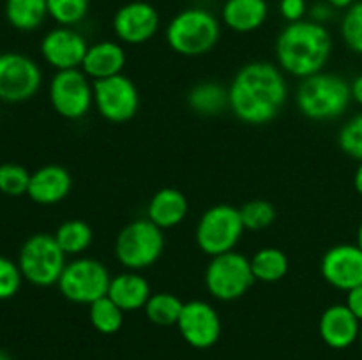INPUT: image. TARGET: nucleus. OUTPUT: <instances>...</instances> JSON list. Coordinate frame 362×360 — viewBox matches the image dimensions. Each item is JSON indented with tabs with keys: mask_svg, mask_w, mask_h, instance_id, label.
Masks as SVG:
<instances>
[{
	"mask_svg": "<svg viewBox=\"0 0 362 360\" xmlns=\"http://www.w3.org/2000/svg\"><path fill=\"white\" fill-rule=\"evenodd\" d=\"M286 99L288 85L281 67L264 60L240 67L228 87V109L250 126L272 122Z\"/></svg>",
	"mask_w": 362,
	"mask_h": 360,
	"instance_id": "f257e3e1",
	"label": "nucleus"
},
{
	"mask_svg": "<svg viewBox=\"0 0 362 360\" xmlns=\"http://www.w3.org/2000/svg\"><path fill=\"white\" fill-rule=\"evenodd\" d=\"M332 53L331 32L311 20L288 23L276 39V60L283 73L304 78L322 73Z\"/></svg>",
	"mask_w": 362,
	"mask_h": 360,
	"instance_id": "f03ea898",
	"label": "nucleus"
},
{
	"mask_svg": "<svg viewBox=\"0 0 362 360\" xmlns=\"http://www.w3.org/2000/svg\"><path fill=\"white\" fill-rule=\"evenodd\" d=\"M296 102L306 119L329 122L345 115L352 102V90L345 78L322 71L300 80Z\"/></svg>",
	"mask_w": 362,
	"mask_h": 360,
	"instance_id": "7ed1b4c3",
	"label": "nucleus"
},
{
	"mask_svg": "<svg viewBox=\"0 0 362 360\" xmlns=\"http://www.w3.org/2000/svg\"><path fill=\"white\" fill-rule=\"evenodd\" d=\"M221 25L218 18L202 7L180 11L166 27V42L182 56H202L211 52L219 41Z\"/></svg>",
	"mask_w": 362,
	"mask_h": 360,
	"instance_id": "20e7f679",
	"label": "nucleus"
},
{
	"mask_svg": "<svg viewBox=\"0 0 362 360\" xmlns=\"http://www.w3.org/2000/svg\"><path fill=\"white\" fill-rule=\"evenodd\" d=\"M165 229L151 219H136L124 226L115 240V258L126 270L141 272L158 263L165 251Z\"/></svg>",
	"mask_w": 362,
	"mask_h": 360,
	"instance_id": "39448f33",
	"label": "nucleus"
},
{
	"mask_svg": "<svg viewBox=\"0 0 362 360\" xmlns=\"http://www.w3.org/2000/svg\"><path fill=\"white\" fill-rule=\"evenodd\" d=\"M66 265V253L49 233L28 236L18 254V267L25 281L41 288L57 284Z\"/></svg>",
	"mask_w": 362,
	"mask_h": 360,
	"instance_id": "423d86ee",
	"label": "nucleus"
},
{
	"mask_svg": "<svg viewBox=\"0 0 362 360\" xmlns=\"http://www.w3.org/2000/svg\"><path fill=\"white\" fill-rule=\"evenodd\" d=\"M244 222L240 217V210L233 205H214L207 208L198 219L194 239L202 253L207 256L235 251L244 233Z\"/></svg>",
	"mask_w": 362,
	"mask_h": 360,
	"instance_id": "0eeeda50",
	"label": "nucleus"
},
{
	"mask_svg": "<svg viewBox=\"0 0 362 360\" xmlns=\"http://www.w3.org/2000/svg\"><path fill=\"white\" fill-rule=\"evenodd\" d=\"M257 282L251 261L237 251L212 256L205 268V286L214 299L233 302L250 292Z\"/></svg>",
	"mask_w": 362,
	"mask_h": 360,
	"instance_id": "6e6552de",
	"label": "nucleus"
},
{
	"mask_svg": "<svg viewBox=\"0 0 362 360\" xmlns=\"http://www.w3.org/2000/svg\"><path fill=\"white\" fill-rule=\"evenodd\" d=\"M110 282L112 275L105 263L94 258L80 256L66 265L57 286L69 302L90 306L92 302L108 295Z\"/></svg>",
	"mask_w": 362,
	"mask_h": 360,
	"instance_id": "1a4fd4ad",
	"label": "nucleus"
},
{
	"mask_svg": "<svg viewBox=\"0 0 362 360\" xmlns=\"http://www.w3.org/2000/svg\"><path fill=\"white\" fill-rule=\"evenodd\" d=\"M52 108L67 120L88 115L94 106V81L81 69L57 71L48 88Z\"/></svg>",
	"mask_w": 362,
	"mask_h": 360,
	"instance_id": "9d476101",
	"label": "nucleus"
},
{
	"mask_svg": "<svg viewBox=\"0 0 362 360\" xmlns=\"http://www.w3.org/2000/svg\"><path fill=\"white\" fill-rule=\"evenodd\" d=\"M42 83L41 67L23 53H0V101L23 102L34 97Z\"/></svg>",
	"mask_w": 362,
	"mask_h": 360,
	"instance_id": "9b49d317",
	"label": "nucleus"
},
{
	"mask_svg": "<svg viewBox=\"0 0 362 360\" xmlns=\"http://www.w3.org/2000/svg\"><path fill=\"white\" fill-rule=\"evenodd\" d=\"M94 106L108 122H127L140 109V90L136 83L124 74L94 81Z\"/></svg>",
	"mask_w": 362,
	"mask_h": 360,
	"instance_id": "f8f14e48",
	"label": "nucleus"
},
{
	"mask_svg": "<svg viewBox=\"0 0 362 360\" xmlns=\"http://www.w3.org/2000/svg\"><path fill=\"white\" fill-rule=\"evenodd\" d=\"M180 335L189 346L197 349H207L221 337V318L219 313L205 300L184 302L179 323Z\"/></svg>",
	"mask_w": 362,
	"mask_h": 360,
	"instance_id": "ddd939ff",
	"label": "nucleus"
},
{
	"mask_svg": "<svg viewBox=\"0 0 362 360\" xmlns=\"http://www.w3.org/2000/svg\"><path fill=\"white\" fill-rule=\"evenodd\" d=\"M320 272L332 288L350 292L362 284V251L357 244H338L325 251Z\"/></svg>",
	"mask_w": 362,
	"mask_h": 360,
	"instance_id": "4468645a",
	"label": "nucleus"
},
{
	"mask_svg": "<svg viewBox=\"0 0 362 360\" xmlns=\"http://www.w3.org/2000/svg\"><path fill=\"white\" fill-rule=\"evenodd\" d=\"M88 42L73 27L52 28L41 41V55L55 71L81 69Z\"/></svg>",
	"mask_w": 362,
	"mask_h": 360,
	"instance_id": "2eb2a0df",
	"label": "nucleus"
},
{
	"mask_svg": "<svg viewBox=\"0 0 362 360\" xmlns=\"http://www.w3.org/2000/svg\"><path fill=\"white\" fill-rule=\"evenodd\" d=\"M159 30V14L148 2L134 0L120 7L113 16V32L124 44H144Z\"/></svg>",
	"mask_w": 362,
	"mask_h": 360,
	"instance_id": "dca6fc26",
	"label": "nucleus"
},
{
	"mask_svg": "<svg viewBox=\"0 0 362 360\" xmlns=\"http://www.w3.org/2000/svg\"><path fill=\"white\" fill-rule=\"evenodd\" d=\"M318 332L329 348L345 349L359 341L361 321L345 304H332L322 313Z\"/></svg>",
	"mask_w": 362,
	"mask_h": 360,
	"instance_id": "f3484780",
	"label": "nucleus"
},
{
	"mask_svg": "<svg viewBox=\"0 0 362 360\" xmlns=\"http://www.w3.org/2000/svg\"><path fill=\"white\" fill-rule=\"evenodd\" d=\"M73 187L71 173L60 164H46L30 175L27 196L37 205H55L66 200Z\"/></svg>",
	"mask_w": 362,
	"mask_h": 360,
	"instance_id": "a211bd4d",
	"label": "nucleus"
},
{
	"mask_svg": "<svg viewBox=\"0 0 362 360\" xmlns=\"http://www.w3.org/2000/svg\"><path fill=\"white\" fill-rule=\"evenodd\" d=\"M126 62V49L122 48L120 42L99 41L95 44L88 46L87 55H85L83 64H81V71L92 81H99L122 74Z\"/></svg>",
	"mask_w": 362,
	"mask_h": 360,
	"instance_id": "6ab92c4d",
	"label": "nucleus"
},
{
	"mask_svg": "<svg viewBox=\"0 0 362 360\" xmlns=\"http://www.w3.org/2000/svg\"><path fill=\"white\" fill-rule=\"evenodd\" d=\"M151 295V284L136 270H126L122 274L113 275L108 288V296L124 313L144 309Z\"/></svg>",
	"mask_w": 362,
	"mask_h": 360,
	"instance_id": "aec40b11",
	"label": "nucleus"
},
{
	"mask_svg": "<svg viewBox=\"0 0 362 360\" xmlns=\"http://www.w3.org/2000/svg\"><path fill=\"white\" fill-rule=\"evenodd\" d=\"M189 203L182 191L175 187L159 189L147 205V219L161 229H172L186 219Z\"/></svg>",
	"mask_w": 362,
	"mask_h": 360,
	"instance_id": "412c9836",
	"label": "nucleus"
},
{
	"mask_svg": "<svg viewBox=\"0 0 362 360\" xmlns=\"http://www.w3.org/2000/svg\"><path fill=\"white\" fill-rule=\"evenodd\" d=\"M269 6L265 0H226L223 6V23L233 32L250 34L267 21Z\"/></svg>",
	"mask_w": 362,
	"mask_h": 360,
	"instance_id": "4be33fe9",
	"label": "nucleus"
},
{
	"mask_svg": "<svg viewBox=\"0 0 362 360\" xmlns=\"http://www.w3.org/2000/svg\"><path fill=\"white\" fill-rule=\"evenodd\" d=\"M187 104L198 115H219L228 108V88L218 81H202L189 90Z\"/></svg>",
	"mask_w": 362,
	"mask_h": 360,
	"instance_id": "5701e85b",
	"label": "nucleus"
},
{
	"mask_svg": "<svg viewBox=\"0 0 362 360\" xmlns=\"http://www.w3.org/2000/svg\"><path fill=\"white\" fill-rule=\"evenodd\" d=\"M4 11L11 27L21 32L35 30L49 16L46 0H6Z\"/></svg>",
	"mask_w": 362,
	"mask_h": 360,
	"instance_id": "b1692460",
	"label": "nucleus"
},
{
	"mask_svg": "<svg viewBox=\"0 0 362 360\" xmlns=\"http://www.w3.org/2000/svg\"><path fill=\"white\" fill-rule=\"evenodd\" d=\"M250 261L255 279L260 282L272 284L285 279L288 274V256L278 247H262L253 254V258H250Z\"/></svg>",
	"mask_w": 362,
	"mask_h": 360,
	"instance_id": "393cba45",
	"label": "nucleus"
},
{
	"mask_svg": "<svg viewBox=\"0 0 362 360\" xmlns=\"http://www.w3.org/2000/svg\"><path fill=\"white\" fill-rule=\"evenodd\" d=\"M53 236L66 256H80L90 247L94 232L83 219H67L57 228Z\"/></svg>",
	"mask_w": 362,
	"mask_h": 360,
	"instance_id": "a878e982",
	"label": "nucleus"
},
{
	"mask_svg": "<svg viewBox=\"0 0 362 360\" xmlns=\"http://www.w3.org/2000/svg\"><path fill=\"white\" fill-rule=\"evenodd\" d=\"M182 307L184 302L177 295L168 292H158L152 293L144 311L147 320L158 327H173V325L177 327Z\"/></svg>",
	"mask_w": 362,
	"mask_h": 360,
	"instance_id": "bb28decb",
	"label": "nucleus"
},
{
	"mask_svg": "<svg viewBox=\"0 0 362 360\" xmlns=\"http://www.w3.org/2000/svg\"><path fill=\"white\" fill-rule=\"evenodd\" d=\"M124 311L110 299L108 295L95 300L88 306V320L90 325L99 334L112 335L122 328L124 325Z\"/></svg>",
	"mask_w": 362,
	"mask_h": 360,
	"instance_id": "cd10ccee",
	"label": "nucleus"
},
{
	"mask_svg": "<svg viewBox=\"0 0 362 360\" xmlns=\"http://www.w3.org/2000/svg\"><path fill=\"white\" fill-rule=\"evenodd\" d=\"M48 14L60 27H73L85 20L90 0H46Z\"/></svg>",
	"mask_w": 362,
	"mask_h": 360,
	"instance_id": "c85d7f7f",
	"label": "nucleus"
},
{
	"mask_svg": "<svg viewBox=\"0 0 362 360\" xmlns=\"http://www.w3.org/2000/svg\"><path fill=\"white\" fill-rule=\"evenodd\" d=\"M239 210L244 228L251 229V232H260V229L269 228L276 221V208L267 200H251L244 203Z\"/></svg>",
	"mask_w": 362,
	"mask_h": 360,
	"instance_id": "c756f323",
	"label": "nucleus"
},
{
	"mask_svg": "<svg viewBox=\"0 0 362 360\" xmlns=\"http://www.w3.org/2000/svg\"><path fill=\"white\" fill-rule=\"evenodd\" d=\"M30 175L21 164L4 162L0 164V193L6 196H23L28 191Z\"/></svg>",
	"mask_w": 362,
	"mask_h": 360,
	"instance_id": "7c9ffc66",
	"label": "nucleus"
},
{
	"mask_svg": "<svg viewBox=\"0 0 362 360\" xmlns=\"http://www.w3.org/2000/svg\"><path fill=\"white\" fill-rule=\"evenodd\" d=\"M338 145L346 155L362 161V112L343 124L338 133Z\"/></svg>",
	"mask_w": 362,
	"mask_h": 360,
	"instance_id": "2f4dec72",
	"label": "nucleus"
},
{
	"mask_svg": "<svg viewBox=\"0 0 362 360\" xmlns=\"http://www.w3.org/2000/svg\"><path fill=\"white\" fill-rule=\"evenodd\" d=\"M341 37L354 53L362 55V2L346 9L341 21Z\"/></svg>",
	"mask_w": 362,
	"mask_h": 360,
	"instance_id": "473e14b6",
	"label": "nucleus"
},
{
	"mask_svg": "<svg viewBox=\"0 0 362 360\" xmlns=\"http://www.w3.org/2000/svg\"><path fill=\"white\" fill-rule=\"evenodd\" d=\"M21 275L20 267L13 260L6 256H0V300H9L20 292Z\"/></svg>",
	"mask_w": 362,
	"mask_h": 360,
	"instance_id": "72a5a7b5",
	"label": "nucleus"
},
{
	"mask_svg": "<svg viewBox=\"0 0 362 360\" xmlns=\"http://www.w3.org/2000/svg\"><path fill=\"white\" fill-rule=\"evenodd\" d=\"M308 2L306 0H279V13L288 23L304 20L308 14Z\"/></svg>",
	"mask_w": 362,
	"mask_h": 360,
	"instance_id": "f704fd0d",
	"label": "nucleus"
},
{
	"mask_svg": "<svg viewBox=\"0 0 362 360\" xmlns=\"http://www.w3.org/2000/svg\"><path fill=\"white\" fill-rule=\"evenodd\" d=\"M310 20L315 21V23H320V25H325L327 21L332 20V16H334L336 9L331 6V4H327L325 0H322V2H317L313 4V6L310 7Z\"/></svg>",
	"mask_w": 362,
	"mask_h": 360,
	"instance_id": "c9c22d12",
	"label": "nucleus"
},
{
	"mask_svg": "<svg viewBox=\"0 0 362 360\" xmlns=\"http://www.w3.org/2000/svg\"><path fill=\"white\" fill-rule=\"evenodd\" d=\"M345 306L356 314L357 320L362 323V284L357 286V288L350 289V292H346Z\"/></svg>",
	"mask_w": 362,
	"mask_h": 360,
	"instance_id": "e433bc0d",
	"label": "nucleus"
},
{
	"mask_svg": "<svg viewBox=\"0 0 362 360\" xmlns=\"http://www.w3.org/2000/svg\"><path fill=\"white\" fill-rule=\"evenodd\" d=\"M350 90H352V101L362 106V73L354 78L352 83H350Z\"/></svg>",
	"mask_w": 362,
	"mask_h": 360,
	"instance_id": "4c0bfd02",
	"label": "nucleus"
},
{
	"mask_svg": "<svg viewBox=\"0 0 362 360\" xmlns=\"http://www.w3.org/2000/svg\"><path fill=\"white\" fill-rule=\"evenodd\" d=\"M325 2L331 4L334 9H350L356 4V0H325Z\"/></svg>",
	"mask_w": 362,
	"mask_h": 360,
	"instance_id": "58836bf2",
	"label": "nucleus"
},
{
	"mask_svg": "<svg viewBox=\"0 0 362 360\" xmlns=\"http://www.w3.org/2000/svg\"><path fill=\"white\" fill-rule=\"evenodd\" d=\"M354 187H356L357 193L362 196V161L359 162V166H357L356 173H354Z\"/></svg>",
	"mask_w": 362,
	"mask_h": 360,
	"instance_id": "ea45409f",
	"label": "nucleus"
},
{
	"mask_svg": "<svg viewBox=\"0 0 362 360\" xmlns=\"http://www.w3.org/2000/svg\"><path fill=\"white\" fill-rule=\"evenodd\" d=\"M356 244L361 247V251H362V221H361L359 228H357V242Z\"/></svg>",
	"mask_w": 362,
	"mask_h": 360,
	"instance_id": "a19ab883",
	"label": "nucleus"
},
{
	"mask_svg": "<svg viewBox=\"0 0 362 360\" xmlns=\"http://www.w3.org/2000/svg\"><path fill=\"white\" fill-rule=\"evenodd\" d=\"M0 360H13V359H11V356L7 355V353L4 352V349H0Z\"/></svg>",
	"mask_w": 362,
	"mask_h": 360,
	"instance_id": "79ce46f5",
	"label": "nucleus"
},
{
	"mask_svg": "<svg viewBox=\"0 0 362 360\" xmlns=\"http://www.w3.org/2000/svg\"><path fill=\"white\" fill-rule=\"evenodd\" d=\"M359 342H361V346H362V323H361V334H359Z\"/></svg>",
	"mask_w": 362,
	"mask_h": 360,
	"instance_id": "37998d69",
	"label": "nucleus"
},
{
	"mask_svg": "<svg viewBox=\"0 0 362 360\" xmlns=\"http://www.w3.org/2000/svg\"><path fill=\"white\" fill-rule=\"evenodd\" d=\"M361 2H362V0H361Z\"/></svg>",
	"mask_w": 362,
	"mask_h": 360,
	"instance_id": "c03bdc74",
	"label": "nucleus"
}]
</instances>
